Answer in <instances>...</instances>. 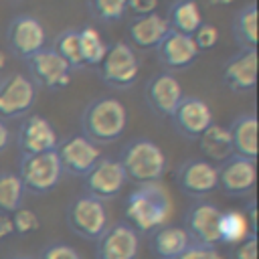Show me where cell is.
Returning <instances> with one entry per match:
<instances>
[{
	"mask_svg": "<svg viewBox=\"0 0 259 259\" xmlns=\"http://www.w3.org/2000/svg\"><path fill=\"white\" fill-rule=\"evenodd\" d=\"M192 40H194L198 51H208L219 42V28L210 22H202L196 28V32L192 34Z\"/></svg>",
	"mask_w": 259,
	"mask_h": 259,
	"instance_id": "cell-33",
	"label": "cell"
},
{
	"mask_svg": "<svg viewBox=\"0 0 259 259\" xmlns=\"http://www.w3.org/2000/svg\"><path fill=\"white\" fill-rule=\"evenodd\" d=\"M28 71L34 85H40L51 91L65 89L71 83V73H73V69L53 49H42L40 53L30 57Z\"/></svg>",
	"mask_w": 259,
	"mask_h": 259,
	"instance_id": "cell-11",
	"label": "cell"
},
{
	"mask_svg": "<svg viewBox=\"0 0 259 259\" xmlns=\"http://www.w3.org/2000/svg\"><path fill=\"white\" fill-rule=\"evenodd\" d=\"M223 83L237 93L255 89L257 83V51H239L223 67Z\"/></svg>",
	"mask_w": 259,
	"mask_h": 259,
	"instance_id": "cell-20",
	"label": "cell"
},
{
	"mask_svg": "<svg viewBox=\"0 0 259 259\" xmlns=\"http://www.w3.org/2000/svg\"><path fill=\"white\" fill-rule=\"evenodd\" d=\"M40 259H83L71 245H65V243H53L49 245L42 253H40Z\"/></svg>",
	"mask_w": 259,
	"mask_h": 259,
	"instance_id": "cell-35",
	"label": "cell"
},
{
	"mask_svg": "<svg viewBox=\"0 0 259 259\" xmlns=\"http://www.w3.org/2000/svg\"><path fill=\"white\" fill-rule=\"evenodd\" d=\"M251 235V227L247 221L245 210L239 208H229V210H221V221H219V243H225L229 247H235L239 243H243L245 239H249Z\"/></svg>",
	"mask_w": 259,
	"mask_h": 259,
	"instance_id": "cell-26",
	"label": "cell"
},
{
	"mask_svg": "<svg viewBox=\"0 0 259 259\" xmlns=\"http://www.w3.org/2000/svg\"><path fill=\"white\" fill-rule=\"evenodd\" d=\"M233 34L241 51H257V4H245L235 20H233Z\"/></svg>",
	"mask_w": 259,
	"mask_h": 259,
	"instance_id": "cell-27",
	"label": "cell"
},
{
	"mask_svg": "<svg viewBox=\"0 0 259 259\" xmlns=\"http://www.w3.org/2000/svg\"><path fill=\"white\" fill-rule=\"evenodd\" d=\"M233 0H210L212 6H225V4H231Z\"/></svg>",
	"mask_w": 259,
	"mask_h": 259,
	"instance_id": "cell-40",
	"label": "cell"
},
{
	"mask_svg": "<svg viewBox=\"0 0 259 259\" xmlns=\"http://www.w3.org/2000/svg\"><path fill=\"white\" fill-rule=\"evenodd\" d=\"M10 219H12L14 233H18V235L34 233V231H38V227H40L38 214H36L34 210H30V208H24V206L16 208V210L10 214Z\"/></svg>",
	"mask_w": 259,
	"mask_h": 259,
	"instance_id": "cell-32",
	"label": "cell"
},
{
	"mask_svg": "<svg viewBox=\"0 0 259 259\" xmlns=\"http://www.w3.org/2000/svg\"><path fill=\"white\" fill-rule=\"evenodd\" d=\"M10 259H32V257H10Z\"/></svg>",
	"mask_w": 259,
	"mask_h": 259,
	"instance_id": "cell-42",
	"label": "cell"
},
{
	"mask_svg": "<svg viewBox=\"0 0 259 259\" xmlns=\"http://www.w3.org/2000/svg\"><path fill=\"white\" fill-rule=\"evenodd\" d=\"M18 148L22 154H42V152H53L59 146V136L53 123L42 117V115H28L18 127L16 134Z\"/></svg>",
	"mask_w": 259,
	"mask_h": 259,
	"instance_id": "cell-14",
	"label": "cell"
},
{
	"mask_svg": "<svg viewBox=\"0 0 259 259\" xmlns=\"http://www.w3.org/2000/svg\"><path fill=\"white\" fill-rule=\"evenodd\" d=\"M6 40L10 51L28 61L42 49H47V30L42 22L32 14H18L10 20L6 30Z\"/></svg>",
	"mask_w": 259,
	"mask_h": 259,
	"instance_id": "cell-7",
	"label": "cell"
},
{
	"mask_svg": "<svg viewBox=\"0 0 259 259\" xmlns=\"http://www.w3.org/2000/svg\"><path fill=\"white\" fill-rule=\"evenodd\" d=\"M83 178H85L87 194L99 200L115 198L127 182V176L119 160H113V158H101Z\"/></svg>",
	"mask_w": 259,
	"mask_h": 259,
	"instance_id": "cell-10",
	"label": "cell"
},
{
	"mask_svg": "<svg viewBox=\"0 0 259 259\" xmlns=\"http://www.w3.org/2000/svg\"><path fill=\"white\" fill-rule=\"evenodd\" d=\"M127 125V109L115 97H97L81 113L83 136L93 144H111L121 138Z\"/></svg>",
	"mask_w": 259,
	"mask_h": 259,
	"instance_id": "cell-2",
	"label": "cell"
},
{
	"mask_svg": "<svg viewBox=\"0 0 259 259\" xmlns=\"http://www.w3.org/2000/svg\"><path fill=\"white\" fill-rule=\"evenodd\" d=\"M55 152L59 156L63 172H69L73 176H85L101 160L99 146L93 144L83 134H73L65 138L63 142H59Z\"/></svg>",
	"mask_w": 259,
	"mask_h": 259,
	"instance_id": "cell-9",
	"label": "cell"
},
{
	"mask_svg": "<svg viewBox=\"0 0 259 259\" xmlns=\"http://www.w3.org/2000/svg\"><path fill=\"white\" fill-rule=\"evenodd\" d=\"M200 144V152L204 156L206 162L210 164H223L225 160H229L233 156V148H231V138H229V130L219 125V123H210L208 130H204V134L198 138Z\"/></svg>",
	"mask_w": 259,
	"mask_h": 259,
	"instance_id": "cell-25",
	"label": "cell"
},
{
	"mask_svg": "<svg viewBox=\"0 0 259 259\" xmlns=\"http://www.w3.org/2000/svg\"><path fill=\"white\" fill-rule=\"evenodd\" d=\"M24 186L14 172H0V212L12 214L16 208L22 206L24 200Z\"/></svg>",
	"mask_w": 259,
	"mask_h": 259,
	"instance_id": "cell-29",
	"label": "cell"
},
{
	"mask_svg": "<svg viewBox=\"0 0 259 259\" xmlns=\"http://www.w3.org/2000/svg\"><path fill=\"white\" fill-rule=\"evenodd\" d=\"M4 63H6V57H4V53H2V51H0V69H2V67H4Z\"/></svg>",
	"mask_w": 259,
	"mask_h": 259,
	"instance_id": "cell-41",
	"label": "cell"
},
{
	"mask_svg": "<svg viewBox=\"0 0 259 259\" xmlns=\"http://www.w3.org/2000/svg\"><path fill=\"white\" fill-rule=\"evenodd\" d=\"M140 237L127 223H115L97 239V259H138Z\"/></svg>",
	"mask_w": 259,
	"mask_h": 259,
	"instance_id": "cell-13",
	"label": "cell"
},
{
	"mask_svg": "<svg viewBox=\"0 0 259 259\" xmlns=\"http://www.w3.org/2000/svg\"><path fill=\"white\" fill-rule=\"evenodd\" d=\"M192 245L184 227H170L164 225L152 233L150 247L158 259H176Z\"/></svg>",
	"mask_w": 259,
	"mask_h": 259,
	"instance_id": "cell-23",
	"label": "cell"
},
{
	"mask_svg": "<svg viewBox=\"0 0 259 259\" xmlns=\"http://www.w3.org/2000/svg\"><path fill=\"white\" fill-rule=\"evenodd\" d=\"M99 77L107 87L127 89L138 81L140 75V59L130 42L115 40L107 45L105 57L97 65Z\"/></svg>",
	"mask_w": 259,
	"mask_h": 259,
	"instance_id": "cell-4",
	"label": "cell"
},
{
	"mask_svg": "<svg viewBox=\"0 0 259 259\" xmlns=\"http://www.w3.org/2000/svg\"><path fill=\"white\" fill-rule=\"evenodd\" d=\"M67 223L75 235L97 241L109 227V217H107L103 200L83 194L71 202L67 210Z\"/></svg>",
	"mask_w": 259,
	"mask_h": 259,
	"instance_id": "cell-6",
	"label": "cell"
},
{
	"mask_svg": "<svg viewBox=\"0 0 259 259\" xmlns=\"http://www.w3.org/2000/svg\"><path fill=\"white\" fill-rule=\"evenodd\" d=\"M176 182L184 194L200 198L219 186L217 166L206 162L204 158H190L178 168Z\"/></svg>",
	"mask_w": 259,
	"mask_h": 259,
	"instance_id": "cell-15",
	"label": "cell"
},
{
	"mask_svg": "<svg viewBox=\"0 0 259 259\" xmlns=\"http://www.w3.org/2000/svg\"><path fill=\"white\" fill-rule=\"evenodd\" d=\"M89 12L105 24L117 22L127 12V0H87Z\"/></svg>",
	"mask_w": 259,
	"mask_h": 259,
	"instance_id": "cell-31",
	"label": "cell"
},
{
	"mask_svg": "<svg viewBox=\"0 0 259 259\" xmlns=\"http://www.w3.org/2000/svg\"><path fill=\"white\" fill-rule=\"evenodd\" d=\"M164 18L172 32H180V34H188V36H192L196 32V28L204 22L196 0H176Z\"/></svg>",
	"mask_w": 259,
	"mask_h": 259,
	"instance_id": "cell-24",
	"label": "cell"
},
{
	"mask_svg": "<svg viewBox=\"0 0 259 259\" xmlns=\"http://www.w3.org/2000/svg\"><path fill=\"white\" fill-rule=\"evenodd\" d=\"M36 101V85L28 75L12 73L0 79V117L10 119L24 115Z\"/></svg>",
	"mask_w": 259,
	"mask_h": 259,
	"instance_id": "cell-8",
	"label": "cell"
},
{
	"mask_svg": "<svg viewBox=\"0 0 259 259\" xmlns=\"http://www.w3.org/2000/svg\"><path fill=\"white\" fill-rule=\"evenodd\" d=\"M231 259H257V235H251L243 243L235 245L231 251Z\"/></svg>",
	"mask_w": 259,
	"mask_h": 259,
	"instance_id": "cell-36",
	"label": "cell"
},
{
	"mask_svg": "<svg viewBox=\"0 0 259 259\" xmlns=\"http://www.w3.org/2000/svg\"><path fill=\"white\" fill-rule=\"evenodd\" d=\"M170 117L176 132L188 140H198L204 130H208V125L212 123L210 105L194 95H184Z\"/></svg>",
	"mask_w": 259,
	"mask_h": 259,
	"instance_id": "cell-12",
	"label": "cell"
},
{
	"mask_svg": "<svg viewBox=\"0 0 259 259\" xmlns=\"http://www.w3.org/2000/svg\"><path fill=\"white\" fill-rule=\"evenodd\" d=\"M172 217V198L168 188L156 180L140 184L125 202L127 225L140 233H154L156 229L168 225Z\"/></svg>",
	"mask_w": 259,
	"mask_h": 259,
	"instance_id": "cell-1",
	"label": "cell"
},
{
	"mask_svg": "<svg viewBox=\"0 0 259 259\" xmlns=\"http://www.w3.org/2000/svg\"><path fill=\"white\" fill-rule=\"evenodd\" d=\"M168 32H170V26L166 18L158 12L136 16L130 22V38L136 47H142V49H156Z\"/></svg>",
	"mask_w": 259,
	"mask_h": 259,
	"instance_id": "cell-22",
	"label": "cell"
},
{
	"mask_svg": "<svg viewBox=\"0 0 259 259\" xmlns=\"http://www.w3.org/2000/svg\"><path fill=\"white\" fill-rule=\"evenodd\" d=\"M176 259H225L223 253L217 247H206V245H196L192 243L180 257Z\"/></svg>",
	"mask_w": 259,
	"mask_h": 259,
	"instance_id": "cell-34",
	"label": "cell"
},
{
	"mask_svg": "<svg viewBox=\"0 0 259 259\" xmlns=\"http://www.w3.org/2000/svg\"><path fill=\"white\" fill-rule=\"evenodd\" d=\"M182 97V85L172 73H156L146 83V101L158 115L170 117Z\"/></svg>",
	"mask_w": 259,
	"mask_h": 259,
	"instance_id": "cell-18",
	"label": "cell"
},
{
	"mask_svg": "<svg viewBox=\"0 0 259 259\" xmlns=\"http://www.w3.org/2000/svg\"><path fill=\"white\" fill-rule=\"evenodd\" d=\"M219 221L221 208L210 202H196L186 214V233L192 243L217 247L219 245Z\"/></svg>",
	"mask_w": 259,
	"mask_h": 259,
	"instance_id": "cell-17",
	"label": "cell"
},
{
	"mask_svg": "<svg viewBox=\"0 0 259 259\" xmlns=\"http://www.w3.org/2000/svg\"><path fill=\"white\" fill-rule=\"evenodd\" d=\"M10 144V130L6 125V119L0 117V152H4Z\"/></svg>",
	"mask_w": 259,
	"mask_h": 259,
	"instance_id": "cell-39",
	"label": "cell"
},
{
	"mask_svg": "<svg viewBox=\"0 0 259 259\" xmlns=\"http://www.w3.org/2000/svg\"><path fill=\"white\" fill-rule=\"evenodd\" d=\"M71 69H81L83 61H81V49H79V32L77 28H67L63 32L57 34L53 47H51Z\"/></svg>",
	"mask_w": 259,
	"mask_h": 259,
	"instance_id": "cell-30",
	"label": "cell"
},
{
	"mask_svg": "<svg viewBox=\"0 0 259 259\" xmlns=\"http://www.w3.org/2000/svg\"><path fill=\"white\" fill-rule=\"evenodd\" d=\"M18 178L26 192L47 194L51 192L63 178V166L59 162L57 152L42 154H22Z\"/></svg>",
	"mask_w": 259,
	"mask_h": 259,
	"instance_id": "cell-5",
	"label": "cell"
},
{
	"mask_svg": "<svg viewBox=\"0 0 259 259\" xmlns=\"http://www.w3.org/2000/svg\"><path fill=\"white\" fill-rule=\"evenodd\" d=\"M119 164H121L127 180H134L138 184L162 180V176L168 170V158H166L164 150L148 138L132 140L121 150Z\"/></svg>",
	"mask_w": 259,
	"mask_h": 259,
	"instance_id": "cell-3",
	"label": "cell"
},
{
	"mask_svg": "<svg viewBox=\"0 0 259 259\" xmlns=\"http://www.w3.org/2000/svg\"><path fill=\"white\" fill-rule=\"evenodd\" d=\"M12 233H14V227H12V219H10V214L0 212V241L6 239V237H10Z\"/></svg>",
	"mask_w": 259,
	"mask_h": 259,
	"instance_id": "cell-38",
	"label": "cell"
},
{
	"mask_svg": "<svg viewBox=\"0 0 259 259\" xmlns=\"http://www.w3.org/2000/svg\"><path fill=\"white\" fill-rule=\"evenodd\" d=\"M77 32H79V49H81L83 67H97L101 63V59L105 57L107 42L103 40L99 30L91 24L77 28Z\"/></svg>",
	"mask_w": 259,
	"mask_h": 259,
	"instance_id": "cell-28",
	"label": "cell"
},
{
	"mask_svg": "<svg viewBox=\"0 0 259 259\" xmlns=\"http://www.w3.org/2000/svg\"><path fill=\"white\" fill-rule=\"evenodd\" d=\"M231 138L233 156L257 160V117L255 113H243L233 119V123L227 127Z\"/></svg>",
	"mask_w": 259,
	"mask_h": 259,
	"instance_id": "cell-21",
	"label": "cell"
},
{
	"mask_svg": "<svg viewBox=\"0 0 259 259\" xmlns=\"http://www.w3.org/2000/svg\"><path fill=\"white\" fill-rule=\"evenodd\" d=\"M160 0H127V10H132L136 16H146L156 12Z\"/></svg>",
	"mask_w": 259,
	"mask_h": 259,
	"instance_id": "cell-37",
	"label": "cell"
},
{
	"mask_svg": "<svg viewBox=\"0 0 259 259\" xmlns=\"http://www.w3.org/2000/svg\"><path fill=\"white\" fill-rule=\"evenodd\" d=\"M158 59L160 63L170 69V71H178V69H186L188 65H192L198 57V49L192 40V36L188 34H180V32H168L162 42L156 47Z\"/></svg>",
	"mask_w": 259,
	"mask_h": 259,
	"instance_id": "cell-19",
	"label": "cell"
},
{
	"mask_svg": "<svg viewBox=\"0 0 259 259\" xmlns=\"http://www.w3.org/2000/svg\"><path fill=\"white\" fill-rule=\"evenodd\" d=\"M219 186L229 196H245L253 190L257 178V166L253 160L231 156L223 164L217 166Z\"/></svg>",
	"mask_w": 259,
	"mask_h": 259,
	"instance_id": "cell-16",
	"label": "cell"
}]
</instances>
